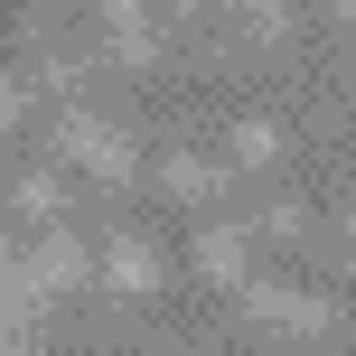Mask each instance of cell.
<instances>
[{"mask_svg":"<svg viewBox=\"0 0 356 356\" xmlns=\"http://www.w3.org/2000/svg\"><path fill=\"white\" fill-rule=\"evenodd\" d=\"M234 291H244L253 319L291 328V338H319V328H338V300H319V291H291V282H234Z\"/></svg>","mask_w":356,"mask_h":356,"instance_id":"6da1fadb","label":"cell"},{"mask_svg":"<svg viewBox=\"0 0 356 356\" xmlns=\"http://www.w3.org/2000/svg\"><path fill=\"white\" fill-rule=\"evenodd\" d=\"M66 150L104 178V188H113V178H131V141H122V131H104L94 113H66Z\"/></svg>","mask_w":356,"mask_h":356,"instance_id":"7a4b0ae2","label":"cell"},{"mask_svg":"<svg viewBox=\"0 0 356 356\" xmlns=\"http://www.w3.org/2000/svg\"><path fill=\"white\" fill-rule=\"evenodd\" d=\"M104 282L113 291H150V282H160V253H150L141 234H113V244H104Z\"/></svg>","mask_w":356,"mask_h":356,"instance_id":"3957f363","label":"cell"},{"mask_svg":"<svg viewBox=\"0 0 356 356\" xmlns=\"http://www.w3.org/2000/svg\"><path fill=\"white\" fill-rule=\"evenodd\" d=\"M197 263H207L216 282H244V225H207L197 234Z\"/></svg>","mask_w":356,"mask_h":356,"instance_id":"277c9868","label":"cell"},{"mask_svg":"<svg viewBox=\"0 0 356 356\" xmlns=\"http://www.w3.org/2000/svg\"><path fill=\"white\" fill-rule=\"evenodd\" d=\"M234 160H244V169H272V160H282V131H272V122H234Z\"/></svg>","mask_w":356,"mask_h":356,"instance_id":"5b68a950","label":"cell"},{"mask_svg":"<svg viewBox=\"0 0 356 356\" xmlns=\"http://www.w3.org/2000/svg\"><path fill=\"white\" fill-rule=\"evenodd\" d=\"M169 188H178V197H216V188H225V169H207V160H169Z\"/></svg>","mask_w":356,"mask_h":356,"instance_id":"8992f818","label":"cell"},{"mask_svg":"<svg viewBox=\"0 0 356 356\" xmlns=\"http://www.w3.org/2000/svg\"><path fill=\"white\" fill-rule=\"evenodd\" d=\"M19 207H29V216H56L66 197H56V178H19Z\"/></svg>","mask_w":356,"mask_h":356,"instance_id":"52a82bcc","label":"cell"},{"mask_svg":"<svg viewBox=\"0 0 356 356\" xmlns=\"http://www.w3.org/2000/svg\"><path fill=\"white\" fill-rule=\"evenodd\" d=\"M244 19H253V38H291V19H282V0H244Z\"/></svg>","mask_w":356,"mask_h":356,"instance_id":"ba28073f","label":"cell"},{"mask_svg":"<svg viewBox=\"0 0 356 356\" xmlns=\"http://www.w3.org/2000/svg\"><path fill=\"white\" fill-rule=\"evenodd\" d=\"M19 300H29V291H19V263H10V244H0V319H10Z\"/></svg>","mask_w":356,"mask_h":356,"instance_id":"9c48e42d","label":"cell"},{"mask_svg":"<svg viewBox=\"0 0 356 356\" xmlns=\"http://www.w3.org/2000/svg\"><path fill=\"white\" fill-rule=\"evenodd\" d=\"M10 122H19V85L0 75V131H10Z\"/></svg>","mask_w":356,"mask_h":356,"instance_id":"30bf717a","label":"cell"},{"mask_svg":"<svg viewBox=\"0 0 356 356\" xmlns=\"http://www.w3.org/2000/svg\"><path fill=\"white\" fill-rule=\"evenodd\" d=\"M0 356H19V347H0Z\"/></svg>","mask_w":356,"mask_h":356,"instance_id":"8fae6325","label":"cell"}]
</instances>
